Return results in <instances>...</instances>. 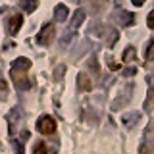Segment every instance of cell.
Listing matches in <instances>:
<instances>
[{
	"label": "cell",
	"mask_w": 154,
	"mask_h": 154,
	"mask_svg": "<svg viewBox=\"0 0 154 154\" xmlns=\"http://www.w3.org/2000/svg\"><path fill=\"white\" fill-rule=\"evenodd\" d=\"M29 67H31V62H29L27 58H17V60L14 62V66H12V79H14V83H16L17 87H21V89L29 87L27 83H23Z\"/></svg>",
	"instance_id": "6da1fadb"
},
{
	"label": "cell",
	"mask_w": 154,
	"mask_h": 154,
	"mask_svg": "<svg viewBox=\"0 0 154 154\" xmlns=\"http://www.w3.org/2000/svg\"><path fill=\"white\" fill-rule=\"evenodd\" d=\"M37 129L41 135H54L56 133V122L52 116H41L37 122Z\"/></svg>",
	"instance_id": "7a4b0ae2"
},
{
	"label": "cell",
	"mask_w": 154,
	"mask_h": 154,
	"mask_svg": "<svg viewBox=\"0 0 154 154\" xmlns=\"http://www.w3.org/2000/svg\"><path fill=\"white\" fill-rule=\"evenodd\" d=\"M54 35H56V27L52 25V23H46V25L42 27V31L38 33L37 42H38V45H42V46H48L52 41H54Z\"/></svg>",
	"instance_id": "3957f363"
},
{
	"label": "cell",
	"mask_w": 154,
	"mask_h": 154,
	"mask_svg": "<svg viewBox=\"0 0 154 154\" xmlns=\"http://www.w3.org/2000/svg\"><path fill=\"white\" fill-rule=\"evenodd\" d=\"M21 25H23V16H19V14L12 16L8 19V33L10 35H16L19 29H21Z\"/></svg>",
	"instance_id": "277c9868"
},
{
	"label": "cell",
	"mask_w": 154,
	"mask_h": 154,
	"mask_svg": "<svg viewBox=\"0 0 154 154\" xmlns=\"http://www.w3.org/2000/svg\"><path fill=\"white\" fill-rule=\"evenodd\" d=\"M77 87H79V91H83V93H89V91L93 89V81L85 73H79L77 75Z\"/></svg>",
	"instance_id": "5b68a950"
},
{
	"label": "cell",
	"mask_w": 154,
	"mask_h": 154,
	"mask_svg": "<svg viewBox=\"0 0 154 154\" xmlns=\"http://www.w3.org/2000/svg\"><path fill=\"white\" fill-rule=\"evenodd\" d=\"M54 16H56L58 21H66L67 19V8L64 6V4H58L56 10H54Z\"/></svg>",
	"instance_id": "8992f818"
},
{
	"label": "cell",
	"mask_w": 154,
	"mask_h": 154,
	"mask_svg": "<svg viewBox=\"0 0 154 154\" xmlns=\"http://www.w3.org/2000/svg\"><path fill=\"white\" fill-rule=\"evenodd\" d=\"M33 154H48V148H46V143L45 141H38L33 148Z\"/></svg>",
	"instance_id": "52a82bcc"
},
{
	"label": "cell",
	"mask_w": 154,
	"mask_h": 154,
	"mask_svg": "<svg viewBox=\"0 0 154 154\" xmlns=\"http://www.w3.org/2000/svg\"><path fill=\"white\" fill-rule=\"evenodd\" d=\"M21 8L25 12H33V10H37V0H21Z\"/></svg>",
	"instance_id": "ba28073f"
},
{
	"label": "cell",
	"mask_w": 154,
	"mask_h": 154,
	"mask_svg": "<svg viewBox=\"0 0 154 154\" xmlns=\"http://www.w3.org/2000/svg\"><path fill=\"white\" fill-rule=\"evenodd\" d=\"M135 54H137V50H135L133 46H129L127 50L123 52V64H125V62H131L133 58H135Z\"/></svg>",
	"instance_id": "9c48e42d"
},
{
	"label": "cell",
	"mask_w": 154,
	"mask_h": 154,
	"mask_svg": "<svg viewBox=\"0 0 154 154\" xmlns=\"http://www.w3.org/2000/svg\"><path fill=\"white\" fill-rule=\"evenodd\" d=\"M83 19H85V12H83V10H79V12H75V17H73V23H71V25H73V27L81 25Z\"/></svg>",
	"instance_id": "30bf717a"
},
{
	"label": "cell",
	"mask_w": 154,
	"mask_h": 154,
	"mask_svg": "<svg viewBox=\"0 0 154 154\" xmlns=\"http://www.w3.org/2000/svg\"><path fill=\"white\" fill-rule=\"evenodd\" d=\"M152 45H154L152 41L148 42V48H146V60H150V58H152Z\"/></svg>",
	"instance_id": "8fae6325"
},
{
	"label": "cell",
	"mask_w": 154,
	"mask_h": 154,
	"mask_svg": "<svg viewBox=\"0 0 154 154\" xmlns=\"http://www.w3.org/2000/svg\"><path fill=\"white\" fill-rule=\"evenodd\" d=\"M152 25H154V14L150 12V14H148V27L152 29Z\"/></svg>",
	"instance_id": "7c38bea8"
},
{
	"label": "cell",
	"mask_w": 154,
	"mask_h": 154,
	"mask_svg": "<svg viewBox=\"0 0 154 154\" xmlns=\"http://www.w3.org/2000/svg\"><path fill=\"white\" fill-rule=\"evenodd\" d=\"M131 2L135 4V6H143V4H144V0H131Z\"/></svg>",
	"instance_id": "4fadbf2b"
}]
</instances>
